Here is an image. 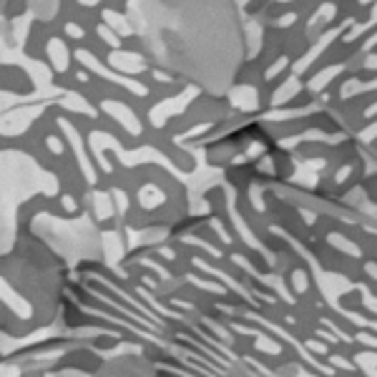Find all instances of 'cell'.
Masks as SVG:
<instances>
[{
  "label": "cell",
  "instance_id": "obj_1",
  "mask_svg": "<svg viewBox=\"0 0 377 377\" xmlns=\"http://www.w3.org/2000/svg\"><path fill=\"white\" fill-rule=\"evenodd\" d=\"M78 61L81 63H86L88 68H94L96 73H101V75H106V78H111L113 83H121V86H126L128 91H133V94H138V96H146V88L141 86V83H133V81H126V78H116V75H111L108 71H103L98 66V63L94 61V56L91 53H86V50H78Z\"/></svg>",
  "mask_w": 377,
  "mask_h": 377
},
{
  "label": "cell",
  "instance_id": "obj_2",
  "mask_svg": "<svg viewBox=\"0 0 377 377\" xmlns=\"http://www.w3.org/2000/svg\"><path fill=\"white\" fill-rule=\"evenodd\" d=\"M103 108H106L108 113H113V116H116V119H119L121 124H124L131 133H141V126H138L136 116H133V113L128 111L126 106H121V103H113V101H108V103H103Z\"/></svg>",
  "mask_w": 377,
  "mask_h": 377
},
{
  "label": "cell",
  "instance_id": "obj_3",
  "mask_svg": "<svg viewBox=\"0 0 377 377\" xmlns=\"http://www.w3.org/2000/svg\"><path fill=\"white\" fill-rule=\"evenodd\" d=\"M108 63H111V66H116V68L131 71V73L144 71V61H141L138 56H133V53H111Z\"/></svg>",
  "mask_w": 377,
  "mask_h": 377
},
{
  "label": "cell",
  "instance_id": "obj_4",
  "mask_svg": "<svg viewBox=\"0 0 377 377\" xmlns=\"http://www.w3.org/2000/svg\"><path fill=\"white\" fill-rule=\"evenodd\" d=\"M48 56L53 61V68L56 71H66L68 68V50L61 40H50L48 43Z\"/></svg>",
  "mask_w": 377,
  "mask_h": 377
},
{
  "label": "cell",
  "instance_id": "obj_5",
  "mask_svg": "<svg viewBox=\"0 0 377 377\" xmlns=\"http://www.w3.org/2000/svg\"><path fill=\"white\" fill-rule=\"evenodd\" d=\"M58 124L66 128V133H68L71 138H73V149H75V154H78V158H81V169H83V174H86V179L88 182H94L96 176H94V171H91V166H88V161H86V154H83V149H81V138H75V131L71 128V124H66L63 119H58Z\"/></svg>",
  "mask_w": 377,
  "mask_h": 377
},
{
  "label": "cell",
  "instance_id": "obj_6",
  "mask_svg": "<svg viewBox=\"0 0 377 377\" xmlns=\"http://www.w3.org/2000/svg\"><path fill=\"white\" fill-rule=\"evenodd\" d=\"M138 199H141V204H144L146 209H151V207H156L158 201H163V194L158 191L156 186H144L141 191H138Z\"/></svg>",
  "mask_w": 377,
  "mask_h": 377
},
{
  "label": "cell",
  "instance_id": "obj_7",
  "mask_svg": "<svg viewBox=\"0 0 377 377\" xmlns=\"http://www.w3.org/2000/svg\"><path fill=\"white\" fill-rule=\"evenodd\" d=\"M103 18H106L108 23L113 25V28H119V31L124 33V36H126V33H131V28H128V23H126V20L121 18L119 13H113V10H106V13H103Z\"/></svg>",
  "mask_w": 377,
  "mask_h": 377
},
{
  "label": "cell",
  "instance_id": "obj_8",
  "mask_svg": "<svg viewBox=\"0 0 377 377\" xmlns=\"http://www.w3.org/2000/svg\"><path fill=\"white\" fill-rule=\"evenodd\" d=\"M98 36L103 38L108 45H113V48H119V45H121V40L113 36V31H111V28H106V25H98Z\"/></svg>",
  "mask_w": 377,
  "mask_h": 377
},
{
  "label": "cell",
  "instance_id": "obj_9",
  "mask_svg": "<svg viewBox=\"0 0 377 377\" xmlns=\"http://www.w3.org/2000/svg\"><path fill=\"white\" fill-rule=\"evenodd\" d=\"M66 33H68V36H73V38H83V28H78L75 23L66 25Z\"/></svg>",
  "mask_w": 377,
  "mask_h": 377
},
{
  "label": "cell",
  "instance_id": "obj_10",
  "mask_svg": "<svg viewBox=\"0 0 377 377\" xmlns=\"http://www.w3.org/2000/svg\"><path fill=\"white\" fill-rule=\"evenodd\" d=\"M48 149L53 151V154H61V151H63V144H61V141H58V138L50 136V138H48Z\"/></svg>",
  "mask_w": 377,
  "mask_h": 377
},
{
  "label": "cell",
  "instance_id": "obj_11",
  "mask_svg": "<svg viewBox=\"0 0 377 377\" xmlns=\"http://www.w3.org/2000/svg\"><path fill=\"white\" fill-rule=\"evenodd\" d=\"M63 204H66V209H73V207H75L73 199H71V196H63Z\"/></svg>",
  "mask_w": 377,
  "mask_h": 377
},
{
  "label": "cell",
  "instance_id": "obj_12",
  "mask_svg": "<svg viewBox=\"0 0 377 377\" xmlns=\"http://www.w3.org/2000/svg\"><path fill=\"white\" fill-rule=\"evenodd\" d=\"M81 3H86V6H94L96 0H81Z\"/></svg>",
  "mask_w": 377,
  "mask_h": 377
}]
</instances>
